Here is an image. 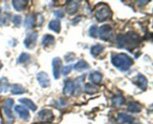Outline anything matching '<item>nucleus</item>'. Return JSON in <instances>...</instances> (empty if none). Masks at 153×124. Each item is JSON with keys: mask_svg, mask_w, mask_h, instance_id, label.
Listing matches in <instances>:
<instances>
[{"mask_svg": "<svg viewBox=\"0 0 153 124\" xmlns=\"http://www.w3.org/2000/svg\"><path fill=\"white\" fill-rule=\"evenodd\" d=\"M117 46L120 49L132 51L139 46L140 43V37L134 31H128L126 34H119L116 37Z\"/></svg>", "mask_w": 153, "mask_h": 124, "instance_id": "obj_1", "label": "nucleus"}, {"mask_svg": "<svg viewBox=\"0 0 153 124\" xmlns=\"http://www.w3.org/2000/svg\"><path fill=\"white\" fill-rule=\"evenodd\" d=\"M111 61L121 72L128 71L134 64L132 58L125 53H113L111 57Z\"/></svg>", "mask_w": 153, "mask_h": 124, "instance_id": "obj_2", "label": "nucleus"}, {"mask_svg": "<svg viewBox=\"0 0 153 124\" xmlns=\"http://www.w3.org/2000/svg\"><path fill=\"white\" fill-rule=\"evenodd\" d=\"M112 16L110 7L105 3H100L95 7V18L100 22H105Z\"/></svg>", "mask_w": 153, "mask_h": 124, "instance_id": "obj_3", "label": "nucleus"}, {"mask_svg": "<svg viewBox=\"0 0 153 124\" xmlns=\"http://www.w3.org/2000/svg\"><path fill=\"white\" fill-rule=\"evenodd\" d=\"M113 29L112 27L108 24H105L100 27L98 30V35L102 40L109 41L113 37Z\"/></svg>", "mask_w": 153, "mask_h": 124, "instance_id": "obj_4", "label": "nucleus"}, {"mask_svg": "<svg viewBox=\"0 0 153 124\" xmlns=\"http://www.w3.org/2000/svg\"><path fill=\"white\" fill-rule=\"evenodd\" d=\"M13 99L8 98L4 101V104H3V111H4V114L6 115L7 118V120L10 124L14 121V116H13V111H12V107L13 105Z\"/></svg>", "mask_w": 153, "mask_h": 124, "instance_id": "obj_5", "label": "nucleus"}, {"mask_svg": "<svg viewBox=\"0 0 153 124\" xmlns=\"http://www.w3.org/2000/svg\"><path fill=\"white\" fill-rule=\"evenodd\" d=\"M37 37H38V32L37 31L28 33L24 40V45H25V48L28 49H33L36 46Z\"/></svg>", "mask_w": 153, "mask_h": 124, "instance_id": "obj_6", "label": "nucleus"}, {"mask_svg": "<svg viewBox=\"0 0 153 124\" xmlns=\"http://www.w3.org/2000/svg\"><path fill=\"white\" fill-rule=\"evenodd\" d=\"M52 73L55 79H58L60 78V73H61V68L62 66V61L59 57L53 58L52 61Z\"/></svg>", "mask_w": 153, "mask_h": 124, "instance_id": "obj_7", "label": "nucleus"}, {"mask_svg": "<svg viewBox=\"0 0 153 124\" xmlns=\"http://www.w3.org/2000/svg\"><path fill=\"white\" fill-rule=\"evenodd\" d=\"M38 118L41 121L43 122H52L54 120V114L52 113V111L50 109H42L40 111L38 112Z\"/></svg>", "mask_w": 153, "mask_h": 124, "instance_id": "obj_8", "label": "nucleus"}, {"mask_svg": "<svg viewBox=\"0 0 153 124\" xmlns=\"http://www.w3.org/2000/svg\"><path fill=\"white\" fill-rule=\"evenodd\" d=\"M37 79L38 81V83L40 86L43 88H49L51 85L50 79H49V76L45 72H40L37 73Z\"/></svg>", "mask_w": 153, "mask_h": 124, "instance_id": "obj_9", "label": "nucleus"}, {"mask_svg": "<svg viewBox=\"0 0 153 124\" xmlns=\"http://www.w3.org/2000/svg\"><path fill=\"white\" fill-rule=\"evenodd\" d=\"M73 93H74V82L70 79H67L64 82L63 94L67 97H70L73 95Z\"/></svg>", "mask_w": 153, "mask_h": 124, "instance_id": "obj_10", "label": "nucleus"}, {"mask_svg": "<svg viewBox=\"0 0 153 124\" xmlns=\"http://www.w3.org/2000/svg\"><path fill=\"white\" fill-rule=\"evenodd\" d=\"M135 85L140 88L141 91H146L147 89L148 81L146 78L142 74H137L136 76Z\"/></svg>", "mask_w": 153, "mask_h": 124, "instance_id": "obj_11", "label": "nucleus"}, {"mask_svg": "<svg viewBox=\"0 0 153 124\" xmlns=\"http://www.w3.org/2000/svg\"><path fill=\"white\" fill-rule=\"evenodd\" d=\"M14 110L18 114V115H19L21 119H22L25 121H28L29 120L30 114L26 108L18 105L15 106Z\"/></svg>", "mask_w": 153, "mask_h": 124, "instance_id": "obj_12", "label": "nucleus"}, {"mask_svg": "<svg viewBox=\"0 0 153 124\" xmlns=\"http://www.w3.org/2000/svg\"><path fill=\"white\" fill-rule=\"evenodd\" d=\"M103 79V75L99 71H92L89 75V79L94 85H100L101 84Z\"/></svg>", "mask_w": 153, "mask_h": 124, "instance_id": "obj_13", "label": "nucleus"}, {"mask_svg": "<svg viewBox=\"0 0 153 124\" xmlns=\"http://www.w3.org/2000/svg\"><path fill=\"white\" fill-rule=\"evenodd\" d=\"M85 78V75H82L80 77L77 78L76 79V83L74 84V93L76 95H79L81 92L82 91V88H83V83H84V79Z\"/></svg>", "mask_w": 153, "mask_h": 124, "instance_id": "obj_14", "label": "nucleus"}, {"mask_svg": "<svg viewBox=\"0 0 153 124\" xmlns=\"http://www.w3.org/2000/svg\"><path fill=\"white\" fill-rule=\"evenodd\" d=\"M118 119H119V120L121 123L126 124H132L134 122V120H135L134 117L126 113L118 114Z\"/></svg>", "mask_w": 153, "mask_h": 124, "instance_id": "obj_15", "label": "nucleus"}, {"mask_svg": "<svg viewBox=\"0 0 153 124\" xmlns=\"http://www.w3.org/2000/svg\"><path fill=\"white\" fill-rule=\"evenodd\" d=\"M11 2L13 8L16 11H22V10H25L28 1L26 0H16V1H12Z\"/></svg>", "mask_w": 153, "mask_h": 124, "instance_id": "obj_16", "label": "nucleus"}, {"mask_svg": "<svg viewBox=\"0 0 153 124\" xmlns=\"http://www.w3.org/2000/svg\"><path fill=\"white\" fill-rule=\"evenodd\" d=\"M127 110L131 113H139L141 111L142 106L139 102L135 101H131L128 103Z\"/></svg>", "mask_w": 153, "mask_h": 124, "instance_id": "obj_17", "label": "nucleus"}, {"mask_svg": "<svg viewBox=\"0 0 153 124\" xmlns=\"http://www.w3.org/2000/svg\"><path fill=\"white\" fill-rule=\"evenodd\" d=\"M79 4L74 1H70L66 7V11L69 15H73L79 10Z\"/></svg>", "mask_w": 153, "mask_h": 124, "instance_id": "obj_18", "label": "nucleus"}, {"mask_svg": "<svg viewBox=\"0 0 153 124\" xmlns=\"http://www.w3.org/2000/svg\"><path fill=\"white\" fill-rule=\"evenodd\" d=\"M49 28L55 33H60L61 29V22L58 19H53L51 20L49 23Z\"/></svg>", "mask_w": 153, "mask_h": 124, "instance_id": "obj_19", "label": "nucleus"}, {"mask_svg": "<svg viewBox=\"0 0 153 124\" xmlns=\"http://www.w3.org/2000/svg\"><path fill=\"white\" fill-rule=\"evenodd\" d=\"M125 98L122 95H116L111 99V103L115 107H121L125 103Z\"/></svg>", "mask_w": 153, "mask_h": 124, "instance_id": "obj_20", "label": "nucleus"}, {"mask_svg": "<svg viewBox=\"0 0 153 124\" xmlns=\"http://www.w3.org/2000/svg\"><path fill=\"white\" fill-rule=\"evenodd\" d=\"M10 92L13 95H20V94H23L25 92V89L21 85L13 84L10 88Z\"/></svg>", "mask_w": 153, "mask_h": 124, "instance_id": "obj_21", "label": "nucleus"}, {"mask_svg": "<svg viewBox=\"0 0 153 124\" xmlns=\"http://www.w3.org/2000/svg\"><path fill=\"white\" fill-rule=\"evenodd\" d=\"M105 49V46L103 45L97 44L95 46H93L91 49V54L94 57V58H97L103 50Z\"/></svg>", "mask_w": 153, "mask_h": 124, "instance_id": "obj_22", "label": "nucleus"}, {"mask_svg": "<svg viewBox=\"0 0 153 124\" xmlns=\"http://www.w3.org/2000/svg\"><path fill=\"white\" fill-rule=\"evenodd\" d=\"M19 102L22 104L25 105L26 107H28V108L31 109V111H34L37 110V105L34 103V102L31 101L30 99H27V98H22L19 99Z\"/></svg>", "mask_w": 153, "mask_h": 124, "instance_id": "obj_23", "label": "nucleus"}, {"mask_svg": "<svg viewBox=\"0 0 153 124\" xmlns=\"http://www.w3.org/2000/svg\"><path fill=\"white\" fill-rule=\"evenodd\" d=\"M36 21V16L34 14H30L26 16L24 22V27L25 28H31Z\"/></svg>", "mask_w": 153, "mask_h": 124, "instance_id": "obj_24", "label": "nucleus"}, {"mask_svg": "<svg viewBox=\"0 0 153 124\" xmlns=\"http://www.w3.org/2000/svg\"><path fill=\"white\" fill-rule=\"evenodd\" d=\"M55 37L51 34H45L42 38V43L44 46H52L55 43Z\"/></svg>", "mask_w": 153, "mask_h": 124, "instance_id": "obj_25", "label": "nucleus"}, {"mask_svg": "<svg viewBox=\"0 0 153 124\" xmlns=\"http://www.w3.org/2000/svg\"><path fill=\"white\" fill-rule=\"evenodd\" d=\"M88 68H90V65L85 60H80L74 66V69L76 71H82Z\"/></svg>", "mask_w": 153, "mask_h": 124, "instance_id": "obj_26", "label": "nucleus"}, {"mask_svg": "<svg viewBox=\"0 0 153 124\" xmlns=\"http://www.w3.org/2000/svg\"><path fill=\"white\" fill-rule=\"evenodd\" d=\"M100 91V88L97 86H96L95 85H93V84H86L85 86V91L87 94H97Z\"/></svg>", "mask_w": 153, "mask_h": 124, "instance_id": "obj_27", "label": "nucleus"}, {"mask_svg": "<svg viewBox=\"0 0 153 124\" xmlns=\"http://www.w3.org/2000/svg\"><path fill=\"white\" fill-rule=\"evenodd\" d=\"M9 87H10V85H9L7 79L6 78H1L0 79V94L7 92Z\"/></svg>", "mask_w": 153, "mask_h": 124, "instance_id": "obj_28", "label": "nucleus"}, {"mask_svg": "<svg viewBox=\"0 0 153 124\" xmlns=\"http://www.w3.org/2000/svg\"><path fill=\"white\" fill-rule=\"evenodd\" d=\"M30 60V55L25 52H22L20 54V55L18 58V63L19 64H25V63L28 62Z\"/></svg>", "mask_w": 153, "mask_h": 124, "instance_id": "obj_29", "label": "nucleus"}, {"mask_svg": "<svg viewBox=\"0 0 153 124\" xmlns=\"http://www.w3.org/2000/svg\"><path fill=\"white\" fill-rule=\"evenodd\" d=\"M10 16L7 15H3L0 16V25H7L9 24Z\"/></svg>", "mask_w": 153, "mask_h": 124, "instance_id": "obj_30", "label": "nucleus"}, {"mask_svg": "<svg viewBox=\"0 0 153 124\" xmlns=\"http://www.w3.org/2000/svg\"><path fill=\"white\" fill-rule=\"evenodd\" d=\"M89 34L91 37H97V26L96 25H91L89 29Z\"/></svg>", "mask_w": 153, "mask_h": 124, "instance_id": "obj_31", "label": "nucleus"}, {"mask_svg": "<svg viewBox=\"0 0 153 124\" xmlns=\"http://www.w3.org/2000/svg\"><path fill=\"white\" fill-rule=\"evenodd\" d=\"M13 22L16 27L20 26L21 23H22V17L20 15H15L13 18Z\"/></svg>", "mask_w": 153, "mask_h": 124, "instance_id": "obj_32", "label": "nucleus"}, {"mask_svg": "<svg viewBox=\"0 0 153 124\" xmlns=\"http://www.w3.org/2000/svg\"><path fill=\"white\" fill-rule=\"evenodd\" d=\"M64 58H65L67 62H71V61H74L75 58H76V54L73 53V52H68L65 55Z\"/></svg>", "mask_w": 153, "mask_h": 124, "instance_id": "obj_33", "label": "nucleus"}, {"mask_svg": "<svg viewBox=\"0 0 153 124\" xmlns=\"http://www.w3.org/2000/svg\"><path fill=\"white\" fill-rule=\"evenodd\" d=\"M72 68H73V66H72L71 64H70V65L65 66V67H64L62 68L61 73H62V74L64 75V76H67V75L71 72Z\"/></svg>", "mask_w": 153, "mask_h": 124, "instance_id": "obj_34", "label": "nucleus"}, {"mask_svg": "<svg viewBox=\"0 0 153 124\" xmlns=\"http://www.w3.org/2000/svg\"><path fill=\"white\" fill-rule=\"evenodd\" d=\"M54 15L58 18H63L64 16V12L62 9H59L54 11Z\"/></svg>", "mask_w": 153, "mask_h": 124, "instance_id": "obj_35", "label": "nucleus"}, {"mask_svg": "<svg viewBox=\"0 0 153 124\" xmlns=\"http://www.w3.org/2000/svg\"><path fill=\"white\" fill-rule=\"evenodd\" d=\"M136 3L139 7H142L143 5H146V3H148V1H136Z\"/></svg>", "mask_w": 153, "mask_h": 124, "instance_id": "obj_36", "label": "nucleus"}, {"mask_svg": "<svg viewBox=\"0 0 153 124\" xmlns=\"http://www.w3.org/2000/svg\"><path fill=\"white\" fill-rule=\"evenodd\" d=\"M2 63H1V61H0V70H1V67H2Z\"/></svg>", "mask_w": 153, "mask_h": 124, "instance_id": "obj_37", "label": "nucleus"}, {"mask_svg": "<svg viewBox=\"0 0 153 124\" xmlns=\"http://www.w3.org/2000/svg\"><path fill=\"white\" fill-rule=\"evenodd\" d=\"M1 7H0V13H1Z\"/></svg>", "mask_w": 153, "mask_h": 124, "instance_id": "obj_38", "label": "nucleus"}]
</instances>
